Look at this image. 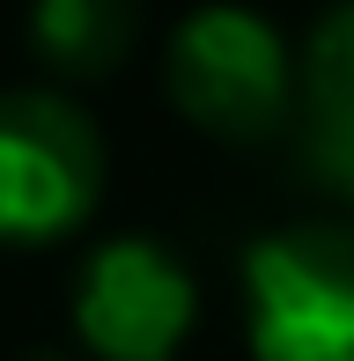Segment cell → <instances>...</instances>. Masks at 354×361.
<instances>
[{"instance_id": "6da1fadb", "label": "cell", "mask_w": 354, "mask_h": 361, "mask_svg": "<svg viewBox=\"0 0 354 361\" xmlns=\"http://www.w3.org/2000/svg\"><path fill=\"white\" fill-rule=\"evenodd\" d=\"M170 104L214 140H266L295 118V52L259 8L207 0L170 30Z\"/></svg>"}, {"instance_id": "7a4b0ae2", "label": "cell", "mask_w": 354, "mask_h": 361, "mask_svg": "<svg viewBox=\"0 0 354 361\" xmlns=\"http://www.w3.org/2000/svg\"><path fill=\"white\" fill-rule=\"evenodd\" d=\"M251 361H354V221L266 228L244 251Z\"/></svg>"}, {"instance_id": "3957f363", "label": "cell", "mask_w": 354, "mask_h": 361, "mask_svg": "<svg viewBox=\"0 0 354 361\" xmlns=\"http://www.w3.org/2000/svg\"><path fill=\"white\" fill-rule=\"evenodd\" d=\"M104 200V140L67 96L8 89L0 96V243L37 251L74 236Z\"/></svg>"}, {"instance_id": "277c9868", "label": "cell", "mask_w": 354, "mask_h": 361, "mask_svg": "<svg viewBox=\"0 0 354 361\" xmlns=\"http://www.w3.org/2000/svg\"><path fill=\"white\" fill-rule=\"evenodd\" d=\"M200 288L155 236H111L74 273V339L96 361H177Z\"/></svg>"}, {"instance_id": "5b68a950", "label": "cell", "mask_w": 354, "mask_h": 361, "mask_svg": "<svg viewBox=\"0 0 354 361\" xmlns=\"http://www.w3.org/2000/svg\"><path fill=\"white\" fill-rule=\"evenodd\" d=\"M295 104H303V155L354 147V0H332L295 52Z\"/></svg>"}, {"instance_id": "8992f818", "label": "cell", "mask_w": 354, "mask_h": 361, "mask_svg": "<svg viewBox=\"0 0 354 361\" xmlns=\"http://www.w3.org/2000/svg\"><path fill=\"white\" fill-rule=\"evenodd\" d=\"M30 44L52 74H111L133 44V0H30Z\"/></svg>"}, {"instance_id": "52a82bcc", "label": "cell", "mask_w": 354, "mask_h": 361, "mask_svg": "<svg viewBox=\"0 0 354 361\" xmlns=\"http://www.w3.org/2000/svg\"><path fill=\"white\" fill-rule=\"evenodd\" d=\"M310 170H317V185H325L332 200L354 207V147H310Z\"/></svg>"}, {"instance_id": "ba28073f", "label": "cell", "mask_w": 354, "mask_h": 361, "mask_svg": "<svg viewBox=\"0 0 354 361\" xmlns=\"http://www.w3.org/2000/svg\"><path fill=\"white\" fill-rule=\"evenodd\" d=\"M37 361H67V354H37Z\"/></svg>"}]
</instances>
